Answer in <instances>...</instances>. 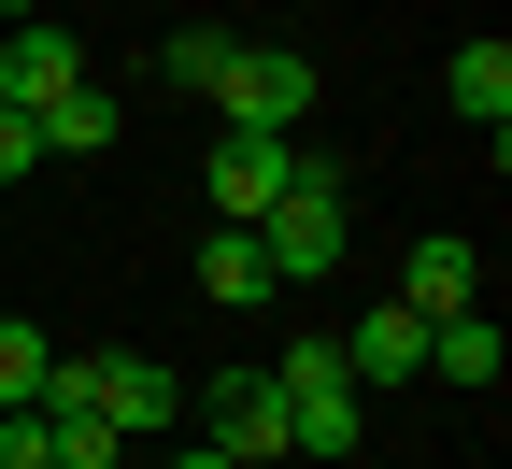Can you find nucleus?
<instances>
[{
  "label": "nucleus",
  "mask_w": 512,
  "mask_h": 469,
  "mask_svg": "<svg viewBox=\"0 0 512 469\" xmlns=\"http://www.w3.org/2000/svg\"><path fill=\"white\" fill-rule=\"evenodd\" d=\"M441 100H456V114L484 128V157H512V43H498V29L441 57Z\"/></svg>",
  "instance_id": "nucleus-9"
},
{
  "label": "nucleus",
  "mask_w": 512,
  "mask_h": 469,
  "mask_svg": "<svg viewBox=\"0 0 512 469\" xmlns=\"http://www.w3.org/2000/svg\"><path fill=\"white\" fill-rule=\"evenodd\" d=\"M0 469H57V427L43 413H0Z\"/></svg>",
  "instance_id": "nucleus-17"
},
{
  "label": "nucleus",
  "mask_w": 512,
  "mask_h": 469,
  "mask_svg": "<svg viewBox=\"0 0 512 469\" xmlns=\"http://www.w3.org/2000/svg\"><path fill=\"white\" fill-rule=\"evenodd\" d=\"M242 242L271 256V285H328L342 256H356V185H342V157H299V185H285Z\"/></svg>",
  "instance_id": "nucleus-1"
},
{
  "label": "nucleus",
  "mask_w": 512,
  "mask_h": 469,
  "mask_svg": "<svg viewBox=\"0 0 512 469\" xmlns=\"http://www.w3.org/2000/svg\"><path fill=\"white\" fill-rule=\"evenodd\" d=\"M200 299H214V313H256V299H271V256H256L242 228H228V242H200Z\"/></svg>",
  "instance_id": "nucleus-13"
},
{
  "label": "nucleus",
  "mask_w": 512,
  "mask_h": 469,
  "mask_svg": "<svg viewBox=\"0 0 512 469\" xmlns=\"http://www.w3.org/2000/svg\"><path fill=\"white\" fill-rule=\"evenodd\" d=\"M384 299H399V313H427V327H441V313H484V256H470V242H413Z\"/></svg>",
  "instance_id": "nucleus-10"
},
{
  "label": "nucleus",
  "mask_w": 512,
  "mask_h": 469,
  "mask_svg": "<svg viewBox=\"0 0 512 469\" xmlns=\"http://www.w3.org/2000/svg\"><path fill=\"white\" fill-rule=\"evenodd\" d=\"M171 469H242V455H214V441H185V455H171Z\"/></svg>",
  "instance_id": "nucleus-18"
},
{
  "label": "nucleus",
  "mask_w": 512,
  "mask_h": 469,
  "mask_svg": "<svg viewBox=\"0 0 512 469\" xmlns=\"http://www.w3.org/2000/svg\"><path fill=\"white\" fill-rule=\"evenodd\" d=\"M29 15H43V0H0V29H29Z\"/></svg>",
  "instance_id": "nucleus-19"
},
{
  "label": "nucleus",
  "mask_w": 512,
  "mask_h": 469,
  "mask_svg": "<svg viewBox=\"0 0 512 469\" xmlns=\"http://www.w3.org/2000/svg\"><path fill=\"white\" fill-rule=\"evenodd\" d=\"M100 72V57L72 43V29H57V15H29V29H0V100H15V114H57V100H72Z\"/></svg>",
  "instance_id": "nucleus-6"
},
{
  "label": "nucleus",
  "mask_w": 512,
  "mask_h": 469,
  "mask_svg": "<svg viewBox=\"0 0 512 469\" xmlns=\"http://www.w3.org/2000/svg\"><path fill=\"white\" fill-rule=\"evenodd\" d=\"M185 413H200V441L214 455H242V469H285V384L271 370H214V384H185Z\"/></svg>",
  "instance_id": "nucleus-4"
},
{
  "label": "nucleus",
  "mask_w": 512,
  "mask_h": 469,
  "mask_svg": "<svg viewBox=\"0 0 512 469\" xmlns=\"http://www.w3.org/2000/svg\"><path fill=\"white\" fill-rule=\"evenodd\" d=\"M200 100H214V128H271V143H299L313 100H328V72H313L299 43H228Z\"/></svg>",
  "instance_id": "nucleus-2"
},
{
  "label": "nucleus",
  "mask_w": 512,
  "mask_h": 469,
  "mask_svg": "<svg viewBox=\"0 0 512 469\" xmlns=\"http://www.w3.org/2000/svg\"><path fill=\"white\" fill-rule=\"evenodd\" d=\"M43 171V114H15V100H0V185H29Z\"/></svg>",
  "instance_id": "nucleus-16"
},
{
  "label": "nucleus",
  "mask_w": 512,
  "mask_h": 469,
  "mask_svg": "<svg viewBox=\"0 0 512 469\" xmlns=\"http://www.w3.org/2000/svg\"><path fill=\"white\" fill-rule=\"evenodd\" d=\"M285 384V455H356L370 441V398L342 384V342H285V356H256Z\"/></svg>",
  "instance_id": "nucleus-3"
},
{
  "label": "nucleus",
  "mask_w": 512,
  "mask_h": 469,
  "mask_svg": "<svg viewBox=\"0 0 512 469\" xmlns=\"http://www.w3.org/2000/svg\"><path fill=\"white\" fill-rule=\"evenodd\" d=\"M200 185H214L228 228H256V214L299 185V143H271V128H214V171H200Z\"/></svg>",
  "instance_id": "nucleus-7"
},
{
  "label": "nucleus",
  "mask_w": 512,
  "mask_h": 469,
  "mask_svg": "<svg viewBox=\"0 0 512 469\" xmlns=\"http://www.w3.org/2000/svg\"><path fill=\"white\" fill-rule=\"evenodd\" d=\"M427 370H441V384H470V398H498V370H512L498 313H441V327H427Z\"/></svg>",
  "instance_id": "nucleus-11"
},
{
  "label": "nucleus",
  "mask_w": 512,
  "mask_h": 469,
  "mask_svg": "<svg viewBox=\"0 0 512 469\" xmlns=\"http://www.w3.org/2000/svg\"><path fill=\"white\" fill-rule=\"evenodd\" d=\"M342 384H356V398H384V384H427V313L370 299V327H342Z\"/></svg>",
  "instance_id": "nucleus-8"
},
{
  "label": "nucleus",
  "mask_w": 512,
  "mask_h": 469,
  "mask_svg": "<svg viewBox=\"0 0 512 469\" xmlns=\"http://www.w3.org/2000/svg\"><path fill=\"white\" fill-rule=\"evenodd\" d=\"M100 143H128V100H114V86L86 72L72 100H57V114H43V157H100Z\"/></svg>",
  "instance_id": "nucleus-12"
},
{
  "label": "nucleus",
  "mask_w": 512,
  "mask_h": 469,
  "mask_svg": "<svg viewBox=\"0 0 512 469\" xmlns=\"http://www.w3.org/2000/svg\"><path fill=\"white\" fill-rule=\"evenodd\" d=\"M86 413H100L128 455H143V441H171V427H185V384H171L157 356H86Z\"/></svg>",
  "instance_id": "nucleus-5"
},
{
  "label": "nucleus",
  "mask_w": 512,
  "mask_h": 469,
  "mask_svg": "<svg viewBox=\"0 0 512 469\" xmlns=\"http://www.w3.org/2000/svg\"><path fill=\"white\" fill-rule=\"evenodd\" d=\"M214 57H228V29H171V43H157V72L200 100V86H214Z\"/></svg>",
  "instance_id": "nucleus-15"
},
{
  "label": "nucleus",
  "mask_w": 512,
  "mask_h": 469,
  "mask_svg": "<svg viewBox=\"0 0 512 469\" xmlns=\"http://www.w3.org/2000/svg\"><path fill=\"white\" fill-rule=\"evenodd\" d=\"M43 370H57V342L29 313H0V413H43Z\"/></svg>",
  "instance_id": "nucleus-14"
}]
</instances>
